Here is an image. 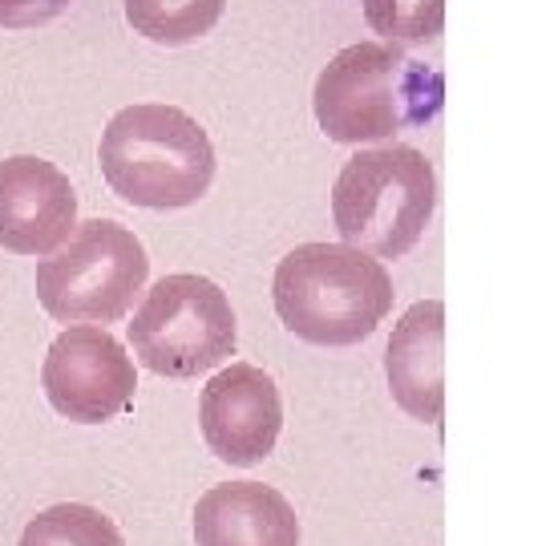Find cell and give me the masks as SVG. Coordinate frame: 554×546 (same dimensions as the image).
<instances>
[{"label": "cell", "instance_id": "9c48e42d", "mask_svg": "<svg viewBox=\"0 0 554 546\" xmlns=\"http://www.w3.org/2000/svg\"><path fill=\"white\" fill-rule=\"evenodd\" d=\"M78 227V194L61 166L37 154L0 163V247L13 256H49Z\"/></svg>", "mask_w": 554, "mask_h": 546}, {"label": "cell", "instance_id": "7c38bea8", "mask_svg": "<svg viewBox=\"0 0 554 546\" xmlns=\"http://www.w3.org/2000/svg\"><path fill=\"white\" fill-rule=\"evenodd\" d=\"M227 0H126V21L154 45H194L223 21Z\"/></svg>", "mask_w": 554, "mask_h": 546}, {"label": "cell", "instance_id": "7a4b0ae2", "mask_svg": "<svg viewBox=\"0 0 554 546\" xmlns=\"http://www.w3.org/2000/svg\"><path fill=\"white\" fill-rule=\"evenodd\" d=\"M98 163L110 191L142 211L194 206L214 183L211 134L199 118L162 101L118 110L101 130Z\"/></svg>", "mask_w": 554, "mask_h": 546}, {"label": "cell", "instance_id": "9a60e30c", "mask_svg": "<svg viewBox=\"0 0 554 546\" xmlns=\"http://www.w3.org/2000/svg\"><path fill=\"white\" fill-rule=\"evenodd\" d=\"M69 5L73 0H0V29H41L61 13H69Z\"/></svg>", "mask_w": 554, "mask_h": 546}, {"label": "cell", "instance_id": "4fadbf2b", "mask_svg": "<svg viewBox=\"0 0 554 546\" xmlns=\"http://www.w3.org/2000/svg\"><path fill=\"white\" fill-rule=\"evenodd\" d=\"M16 546H126L114 518L93 510L86 502L49 506L25 526Z\"/></svg>", "mask_w": 554, "mask_h": 546}, {"label": "cell", "instance_id": "8fae6325", "mask_svg": "<svg viewBox=\"0 0 554 546\" xmlns=\"http://www.w3.org/2000/svg\"><path fill=\"white\" fill-rule=\"evenodd\" d=\"M194 546H299L296 506L263 482L211 486L194 506Z\"/></svg>", "mask_w": 554, "mask_h": 546}, {"label": "cell", "instance_id": "52a82bcc", "mask_svg": "<svg viewBox=\"0 0 554 546\" xmlns=\"http://www.w3.org/2000/svg\"><path fill=\"white\" fill-rule=\"evenodd\" d=\"M41 389L65 421L106 425L134 404V356L101 324H73L45 352Z\"/></svg>", "mask_w": 554, "mask_h": 546}, {"label": "cell", "instance_id": "277c9868", "mask_svg": "<svg viewBox=\"0 0 554 546\" xmlns=\"http://www.w3.org/2000/svg\"><path fill=\"white\" fill-rule=\"evenodd\" d=\"M437 206V174L413 146L356 150L332 186L340 239L372 259H401L421 243Z\"/></svg>", "mask_w": 554, "mask_h": 546}, {"label": "cell", "instance_id": "6da1fadb", "mask_svg": "<svg viewBox=\"0 0 554 546\" xmlns=\"http://www.w3.org/2000/svg\"><path fill=\"white\" fill-rule=\"evenodd\" d=\"M445 78L392 41L344 45L316 78V121L328 142H392L441 114Z\"/></svg>", "mask_w": 554, "mask_h": 546}, {"label": "cell", "instance_id": "30bf717a", "mask_svg": "<svg viewBox=\"0 0 554 546\" xmlns=\"http://www.w3.org/2000/svg\"><path fill=\"white\" fill-rule=\"evenodd\" d=\"M392 401L417 421L437 425L445 409V304L421 299L397 320L384 348Z\"/></svg>", "mask_w": 554, "mask_h": 546}, {"label": "cell", "instance_id": "5b68a950", "mask_svg": "<svg viewBox=\"0 0 554 546\" xmlns=\"http://www.w3.org/2000/svg\"><path fill=\"white\" fill-rule=\"evenodd\" d=\"M146 279L142 239L114 219H86L37 263V299L57 324H118Z\"/></svg>", "mask_w": 554, "mask_h": 546}, {"label": "cell", "instance_id": "ba28073f", "mask_svg": "<svg viewBox=\"0 0 554 546\" xmlns=\"http://www.w3.org/2000/svg\"><path fill=\"white\" fill-rule=\"evenodd\" d=\"M203 441L219 461L239 469L259 466L276 454L284 429V401L279 389L259 364H227L206 381L199 397Z\"/></svg>", "mask_w": 554, "mask_h": 546}, {"label": "cell", "instance_id": "3957f363", "mask_svg": "<svg viewBox=\"0 0 554 546\" xmlns=\"http://www.w3.org/2000/svg\"><path fill=\"white\" fill-rule=\"evenodd\" d=\"M271 299L299 341L349 348L369 341L392 312V279L381 259L349 243H299L279 259Z\"/></svg>", "mask_w": 554, "mask_h": 546}, {"label": "cell", "instance_id": "5bb4252c", "mask_svg": "<svg viewBox=\"0 0 554 546\" xmlns=\"http://www.w3.org/2000/svg\"><path fill=\"white\" fill-rule=\"evenodd\" d=\"M361 8L369 29L392 45L437 41L445 25V0H361Z\"/></svg>", "mask_w": 554, "mask_h": 546}, {"label": "cell", "instance_id": "8992f818", "mask_svg": "<svg viewBox=\"0 0 554 546\" xmlns=\"http://www.w3.org/2000/svg\"><path fill=\"white\" fill-rule=\"evenodd\" d=\"M130 348L142 369L174 381L223 369L239 348L227 291L194 271L162 276L130 320Z\"/></svg>", "mask_w": 554, "mask_h": 546}]
</instances>
